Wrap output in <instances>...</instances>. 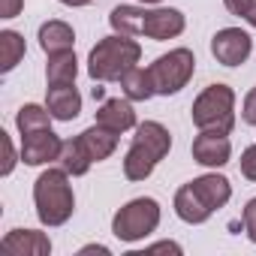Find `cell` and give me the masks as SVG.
Here are the masks:
<instances>
[{
	"label": "cell",
	"mask_w": 256,
	"mask_h": 256,
	"mask_svg": "<svg viewBox=\"0 0 256 256\" xmlns=\"http://www.w3.org/2000/svg\"><path fill=\"white\" fill-rule=\"evenodd\" d=\"M70 172L66 169H42L40 178L34 181V205H36V217L42 226L48 229H58L64 226L72 211H76V193H72V184H70Z\"/></svg>",
	"instance_id": "1"
},
{
	"label": "cell",
	"mask_w": 256,
	"mask_h": 256,
	"mask_svg": "<svg viewBox=\"0 0 256 256\" xmlns=\"http://www.w3.org/2000/svg\"><path fill=\"white\" fill-rule=\"evenodd\" d=\"M160 202L151 196H139L130 199L126 205H120L112 217V235L124 244H139L145 238H151L160 226Z\"/></svg>",
	"instance_id": "3"
},
{
	"label": "cell",
	"mask_w": 256,
	"mask_h": 256,
	"mask_svg": "<svg viewBox=\"0 0 256 256\" xmlns=\"http://www.w3.org/2000/svg\"><path fill=\"white\" fill-rule=\"evenodd\" d=\"M0 139H4V148H6V160H4V169H0V175L10 178V175L16 172V166L22 163V151H16V145H12L10 133H0Z\"/></svg>",
	"instance_id": "25"
},
{
	"label": "cell",
	"mask_w": 256,
	"mask_h": 256,
	"mask_svg": "<svg viewBox=\"0 0 256 256\" xmlns=\"http://www.w3.org/2000/svg\"><path fill=\"white\" fill-rule=\"evenodd\" d=\"M52 120H54V118H52L48 106H40V102H28V106H22L18 114H16V126H18L22 136L36 133V130H48Z\"/></svg>",
	"instance_id": "24"
},
{
	"label": "cell",
	"mask_w": 256,
	"mask_h": 256,
	"mask_svg": "<svg viewBox=\"0 0 256 256\" xmlns=\"http://www.w3.org/2000/svg\"><path fill=\"white\" fill-rule=\"evenodd\" d=\"M78 76V60H76V52H58V54H48V64H46V84H72Z\"/></svg>",
	"instance_id": "21"
},
{
	"label": "cell",
	"mask_w": 256,
	"mask_h": 256,
	"mask_svg": "<svg viewBox=\"0 0 256 256\" xmlns=\"http://www.w3.org/2000/svg\"><path fill=\"white\" fill-rule=\"evenodd\" d=\"M145 253H175V256H181L184 247H181L178 241H157V244H148Z\"/></svg>",
	"instance_id": "30"
},
{
	"label": "cell",
	"mask_w": 256,
	"mask_h": 256,
	"mask_svg": "<svg viewBox=\"0 0 256 256\" xmlns=\"http://www.w3.org/2000/svg\"><path fill=\"white\" fill-rule=\"evenodd\" d=\"M223 6L232 12V16H238V18H244L247 12H250V6H253V0H223Z\"/></svg>",
	"instance_id": "31"
},
{
	"label": "cell",
	"mask_w": 256,
	"mask_h": 256,
	"mask_svg": "<svg viewBox=\"0 0 256 256\" xmlns=\"http://www.w3.org/2000/svg\"><path fill=\"white\" fill-rule=\"evenodd\" d=\"M241 223H244L247 238L256 244V196H253V199H247V205H244V211H241Z\"/></svg>",
	"instance_id": "27"
},
{
	"label": "cell",
	"mask_w": 256,
	"mask_h": 256,
	"mask_svg": "<svg viewBox=\"0 0 256 256\" xmlns=\"http://www.w3.org/2000/svg\"><path fill=\"white\" fill-rule=\"evenodd\" d=\"M196 130H217V133H232L235 126V90L229 84H208L190 108Z\"/></svg>",
	"instance_id": "4"
},
{
	"label": "cell",
	"mask_w": 256,
	"mask_h": 256,
	"mask_svg": "<svg viewBox=\"0 0 256 256\" xmlns=\"http://www.w3.org/2000/svg\"><path fill=\"white\" fill-rule=\"evenodd\" d=\"M58 166H60V169H66L72 178H82V175H88V172H90L94 160H90V157H88V151L82 148L78 136L64 142V148H60V157H58Z\"/></svg>",
	"instance_id": "22"
},
{
	"label": "cell",
	"mask_w": 256,
	"mask_h": 256,
	"mask_svg": "<svg viewBox=\"0 0 256 256\" xmlns=\"http://www.w3.org/2000/svg\"><path fill=\"white\" fill-rule=\"evenodd\" d=\"M157 163L160 160L148 148H142L139 142H133L130 148H126V154H124V178L126 181H145V178L154 175Z\"/></svg>",
	"instance_id": "19"
},
{
	"label": "cell",
	"mask_w": 256,
	"mask_h": 256,
	"mask_svg": "<svg viewBox=\"0 0 256 256\" xmlns=\"http://www.w3.org/2000/svg\"><path fill=\"white\" fill-rule=\"evenodd\" d=\"M4 247L16 256H48L52 238L42 229H10L4 235Z\"/></svg>",
	"instance_id": "12"
},
{
	"label": "cell",
	"mask_w": 256,
	"mask_h": 256,
	"mask_svg": "<svg viewBox=\"0 0 256 256\" xmlns=\"http://www.w3.org/2000/svg\"><path fill=\"white\" fill-rule=\"evenodd\" d=\"M148 70H151L157 96H172L190 84V78L196 72V54L190 48H172V52L160 54Z\"/></svg>",
	"instance_id": "5"
},
{
	"label": "cell",
	"mask_w": 256,
	"mask_h": 256,
	"mask_svg": "<svg viewBox=\"0 0 256 256\" xmlns=\"http://www.w3.org/2000/svg\"><path fill=\"white\" fill-rule=\"evenodd\" d=\"M24 36L18 30H0V72H12L22 60H24Z\"/></svg>",
	"instance_id": "23"
},
{
	"label": "cell",
	"mask_w": 256,
	"mask_h": 256,
	"mask_svg": "<svg viewBox=\"0 0 256 256\" xmlns=\"http://www.w3.org/2000/svg\"><path fill=\"white\" fill-rule=\"evenodd\" d=\"M190 151H193V160L199 166H205V169H223L232 160L229 133H217V130H199Z\"/></svg>",
	"instance_id": "7"
},
{
	"label": "cell",
	"mask_w": 256,
	"mask_h": 256,
	"mask_svg": "<svg viewBox=\"0 0 256 256\" xmlns=\"http://www.w3.org/2000/svg\"><path fill=\"white\" fill-rule=\"evenodd\" d=\"M36 40H40V48H42L46 54H58V52H70V48L76 46V30H72L66 22L52 18V22H42V24H40Z\"/></svg>",
	"instance_id": "16"
},
{
	"label": "cell",
	"mask_w": 256,
	"mask_h": 256,
	"mask_svg": "<svg viewBox=\"0 0 256 256\" xmlns=\"http://www.w3.org/2000/svg\"><path fill=\"white\" fill-rule=\"evenodd\" d=\"M238 169H241V175H244L247 181H256V145H250V148L241 151Z\"/></svg>",
	"instance_id": "26"
},
{
	"label": "cell",
	"mask_w": 256,
	"mask_h": 256,
	"mask_svg": "<svg viewBox=\"0 0 256 256\" xmlns=\"http://www.w3.org/2000/svg\"><path fill=\"white\" fill-rule=\"evenodd\" d=\"M172 208H175L178 220H184L187 226H202V223H208L211 214H214V211L199 199V193H196L190 184L178 187V193H175V199H172Z\"/></svg>",
	"instance_id": "14"
},
{
	"label": "cell",
	"mask_w": 256,
	"mask_h": 256,
	"mask_svg": "<svg viewBox=\"0 0 256 256\" xmlns=\"http://www.w3.org/2000/svg\"><path fill=\"white\" fill-rule=\"evenodd\" d=\"M120 94L126 100H133V102H145L151 96H157L154 90V82H151V70L148 66H130L124 76H120Z\"/></svg>",
	"instance_id": "18"
},
{
	"label": "cell",
	"mask_w": 256,
	"mask_h": 256,
	"mask_svg": "<svg viewBox=\"0 0 256 256\" xmlns=\"http://www.w3.org/2000/svg\"><path fill=\"white\" fill-rule=\"evenodd\" d=\"M46 106L54 120H76L82 114V94L72 84H48L46 88Z\"/></svg>",
	"instance_id": "11"
},
{
	"label": "cell",
	"mask_w": 256,
	"mask_h": 256,
	"mask_svg": "<svg viewBox=\"0 0 256 256\" xmlns=\"http://www.w3.org/2000/svg\"><path fill=\"white\" fill-rule=\"evenodd\" d=\"M100 126H106V130L112 133H126V130H136L139 120H136V108H133V100L126 96H108L102 100V106L96 108V120Z\"/></svg>",
	"instance_id": "10"
},
{
	"label": "cell",
	"mask_w": 256,
	"mask_h": 256,
	"mask_svg": "<svg viewBox=\"0 0 256 256\" xmlns=\"http://www.w3.org/2000/svg\"><path fill=\"white\" fill-rule=\"evenodd\" d=\"M60 148H64V139L52 126L28 133V136H22V163L24 166H48L60 157Z\"/></svg>",
	"instance_id": "8"
},
{
	"label": "cell",
	"mask_w": 256,
	"mask_h": 256,
	"mask_svg": "<svg viewBox=\"0 0 256 256\" xmlns=\"http://www.w3.org/2000/svg\"><path fill=\"white\" fill-rule=\"evenodd\" d=\"M133 142H139L142 148H148L157 160H163V157L172 151V133L166 130L160 120H145V124H139Z\"/></svg>",
	"instance_id": "17"
},
{
	"label": "cell",
	"mask_w": 256,
	"mask_h": 256,
	"mask_svg": "<svg viewBox=\"0 0 256 256\" xmlns=\"http://www.w3.org/2000/svg\"><path fill=\"white\" fill-rule=\"evenodd\" d=\"M78 142H82V148L88 151V157H90L94 163H102V160H108V157L114 154V148H118V133L106 130V126H100V124H90L88 130L78 133Z\"/></svg>",
	"instance_id": "15"
},
{
	"label": "cell",
	"mask_w": 256,
	"mask_h": 256,
	"mask_svg": "<svg viewBox=\"0 0 256 256\" xmlns=\"http://www.w3.org/2000/svg\"><path fill=\"white\" fill-rule=\"evenodd\" d=\"M145 6H114L108 12V24H112V34H120V36H142V24H145Z\"/></svg>",
	"instance_id": "20"
},
{
	"label": "cell",
	"mask_w": 256,
	"mask_h": 256,
	"mask_svg": "<svg viewBox=\"0 0 256 256\" xmlns=\"http://www.w3.org/2000/svg\"><path fill=\"white\" fill-rule=\"evenodd\" d=\"M58 4H64V6H72V10H78V6H88V4H94V0H58Z\"/></svg>",
	"instance_id": "33"
},
{
	"label": "cell",
	"mask_w": 256,
	"mask_h": 256,
	"mask_svg": "<svg viewBox=\"0 0 256 256\" xmlns=\"http://www.w3.org/2000/svg\"><path fill=\"white\" fill-rule=\"evenodd\" d=\"M88 253H100V256H112V250H108L106 244H84V247L78 250V256H88Z\"/></svg>",
	"instance_id": "32"
},
{
	"label": "cell",
	"mask_w": 256,
	"mask_h": 256,
	"mask_svg": "<svg viewBox=\"0 0 256 256\" xmlns=\"http://www.w3.org/2000/svg\"><path fill=\"white\" fill-rule=\"evenodd\" d=\"M190 187L199 193V199H202L211 211L226 208L229 199H232V184H229L226 175H217V169H214V172H205V175H199V178H193Z\"/></svg>",
	"instance_id": "13"
},
{
	"label": "cell",
	"mask_w": 256,
	"mask_h": 256,
	"mask_svg": "<svg viewBox=\"0 0 256 256\" xmlns=\"http://www.w3.org/2000/svg\"><path fill=\"white\" fill-rule=\"evenodd\" d=\"M22 10H24V0H0V18H16V16H22Z\"/></svg>",
	"instance_id": "29"
},
{
	"label": "cell",
	"mask_w": 256,
	"mask_h": 256,
	"mask_svg": "<svg viewBox=\"0 0 256 256\" xmlns=\"http://www.w3.org/2000/svg\"><path fill=\"white\" fill-rule=\"evenodd\" d=\"M139 58H142L139 40L120 34L102 36L88 54V76L94 82H120V76L130 66H136Z\"/></svg>",
	"instance_id": "2"
},
{
	"label": "cell",
	"mask_w": 256,
	"mask_h": 256,
	"mask_svg": "<svg viewBox=\"0 0 256 256\" xmlns=\"http://www.w3.org/2000/svg\"><path fill=\"white\" fill-rule=\"evenodd\" d=\"M244 22H247L250 28H256V0H253V6H250V12L244 16Z\"/></svg>",
	"instance_id": "34"
},
{
	"label": "cell",
	"mask_w": 256,
	"mask_h": 256,
	"mask_svg": "<svg viewBox=\"0 0 256 256\" xmlns=\"http://www.w3.org/2000/svg\"><path fill=\"white\" fill-rule=\"evenodd\" d=\"M211 54L223 66H241L253 54V40L241 28H223L211 36Z\"/></svg>",
	"instance_id": "6"
},
{
	"label": "cell",
	"mask_w": 256,
	"mask_h": 256,
	"mask_svg": "<svg viewBox=\"0 0 256 256\" xmlns=\"http://www.w3.org/2000/svg\"><path fill=\"white\" fill-rule=\"evenodd\" d=\"M241 120L250 124V126H256V88H250L247 96H244V102H241Z\"/></svg>",
	"instance_id": "28"
},
{
	"label": "cell",
	"mask_w": 256,
	"mask_h": 256,
	"mask_svg": "<svg viewBox=\"0 0 256 256\" xmlns=\"http://www.w3.org/2000/svg\"><path fill=\"white\" fill-rule=\"evenodd\" d=\"M187 28V18L181 10H172V6H154L145 12V24H142V36L154 40V42H166V40H175L181 36Z\"/></svg>",
	"instance_id": "9"
},
{
	"label": "cell",
	"mask_w": 256,
	"mask_h": 256,
	"mask_svg": "<svg viewBox=\"0 0 256 256\" xmlns=\"http://www.w3.org/2000/svg\"><path fill=\"white\" fill-rule=\"evenodd\" d=\"M139 4H142V6H160L163 0H139Z\"/></svg>",
	"instance_id": "35"
}]
</instances>
